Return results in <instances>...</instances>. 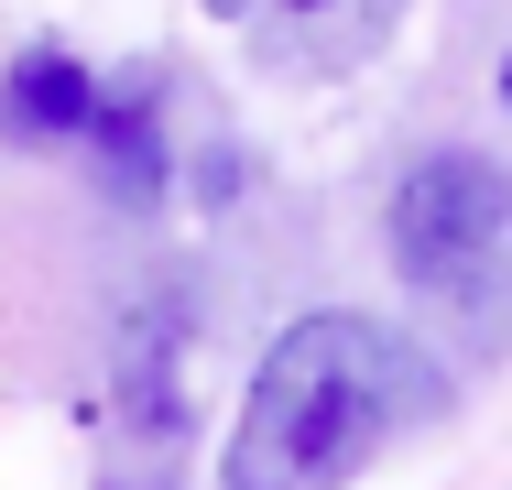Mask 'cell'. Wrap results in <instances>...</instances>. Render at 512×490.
Listing matches in <instances>:
<instances>
[{
	"label": "cell",
	"mask_w": 512,
	"mask_h": 490,
	"mask_svg": "<svg viewBox=\"0 0 512 490\" xmlns=\"http://www.w3.org/2000/svg\"><path fill=\"white\" fill-rule=\"evenodd\" d=\"M218 11L273 77H360L404 22V0H218Z\"/></svg>",
	"instance_id": "3957f363"
},
{
	"label": "cell",
	"mask_w": 512,
	"mask_h": 490,
	"mask_svg": "<svg viewBox=\"0 0 512 490\" xmlns=\"http://www.w3.org/2000/svg\"><path fill=\"white\" fill-rule=\"evenodd\" d=\"M109 490H164V480H142V469H120V480H109Z\"/></svg>",
	"instance_id": "5b68a950"
},
{
	"label": "cell",
	"mask_w": 512,
	"mask_h": 490,
	"mask_svg": "<svg viewBox=\"0 0 512 490\" xmlns=\"http://www.w3.org/2000/svg\"><path fill=\"white\" fill-rule=\"evenodd\" d=\"M382 240H393V273L414 294H491L512 262V175L480 153V142H436L393 175V207H382Z\"/></svg>",
	"instance_id": "7a4b0ae2"
},
{
	"label": "cell",
	"mask_w": 512,
	"mask_h": 490,
	"mask_svg": "<svg viewBox=\"0 0 512 490\" xmlns=\"http://www.w3.org/2000/svg\"><path fill=\"white\" fill-rule=\"evenodd\" d=\"M436 403H447V382L404 327L316 305L262 349V382L229 425V490H349Z\"/></svg>",
	"instance_id": "6da1fadb"
},
{
	"label": "cell",
	"mask_w": 512,
	"mask_h": 490,
	"mask_svg": "<svg viewBox=\"0 0 512 490\" xmlns=\"http://www.w3.org/2000/svg\"><path fill=\"white\" fill-rule=\"evenodd\" d=\"M502 98H512V55H502Z\"/></svg>",
	"instance_id": "8992f818"
},
{
	"label": "cell",
	"mask_w": 512,
	"mask_h": 490,
	"mask_svg": "<svg viewBox=\"0 0 512 490\" xmlns=\"http://www.w3.org/2000/svg\"><path fill=\"white\" fill-rule=\"evenodd\" d=\"M99 77L77 66V55H55V44H33V55H11V77H0V120L22 131V142H88L99 131Z\"/></svg>",
	"instance_id": "277c9868"
}]
</instances>
